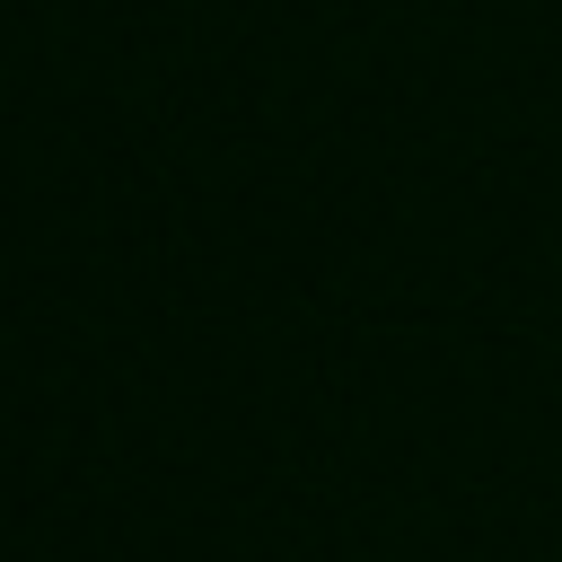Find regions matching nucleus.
I'll list each match as a JSON object with an SVG mask.
<instances>
[]
</instances>
